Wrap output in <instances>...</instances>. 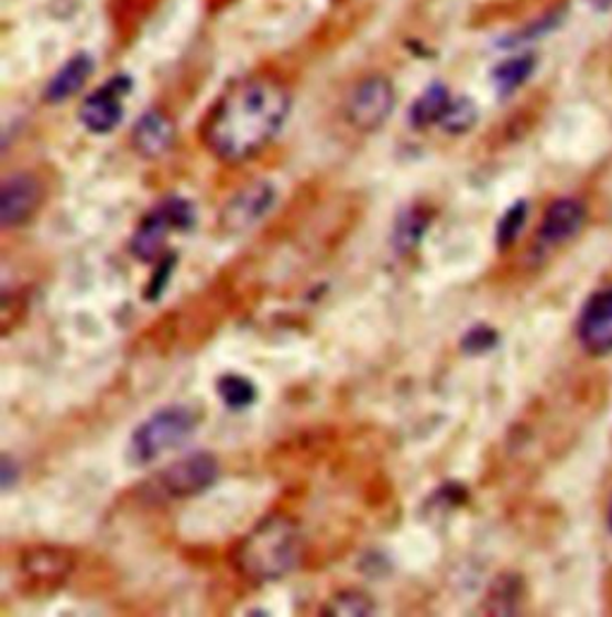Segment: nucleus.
I'll return each mask as SVG.
<instances>
[{
    "label": "nucleus",
    "instance_id": "obj_21",
    "mask_svg": "<svg viewBox=\"0 0 612 617\" xmlns=\"http://www.w3.org/2000/svg\"><path fill=\"white\" fill-rule=\"evenodd\" d=\"M69 570L65 555L58 551H46L41 548L34 555L26 558V574H41L44 580H55Z\"/></svg>",
    "mask_w": 612,
    "mask_h": 617
},
{
    "label": "nucleus",
    "instance_id": "obj_10",
    "mask_svg": "<svg viewBox=\"0 0 612 617\" xmlns=\"http://www.w3.org/2000/svg\"><path fill=\"white\" fill-rule=\"evenodd\" d=\"M41 203V185L36 177L18 173L8 177L0 187V223L3 228L22 225L30 221Z\"/></svg>",
    "mask_w": 612,
    "mask_h": 617
},
{
    "label": "nucleus",
    "instance_id": "obj_16",
    "mask_svg": "<svg viewBox=\"0 0 612 617\" xmlns=\"http://www.w3.org/2000/svg\"><path fill=\"white\" fill-rule=\"evenodd\" d=\"M536 67L534 56H517L500 63L493 70V85L500 96H510L512 91H517L524 81L532 77Z\"/></svg>",
    "mask_w": 612,
    "mask_h": 617
},
{
    "label": "nucleus",
    "instance_id": "obj_14",
    "mask_svg": "<svg viewBox=\"0 0 612 617\" xmlns=\"http://www.w3.org/2000/svg\"><path fill=\"white\" fill-rule=\"evenodd\" d=\"M450 101L452 99H450V93H448V87L430 85L412 106V111H409L412 125L416 130L428 128V125H438L442 113H445V108H448Z\"/></svg>",
    "mask_w": 612,
    "mask_h": 617
},
{
    "label": "nucleus",
    "instance_id": "obj_17",
    "mask_svg": "<svg viewBox=\"0 0 612 617\" xmlns=\"http://www.w3.org/2000/svg\"><path fill=\"white\" fill-rule=\"evenodd\" d=\"M216 390L218 397L226 407L230 409H247L256 403L259 390L256 386L249 378L238 376V374H228V376H220L216 383Z\"/></svg>",
    "mask_w": 612,
    "mask_h": 617
},
{
    "label": "nucleus",
    "instance_id": "obj_25",
    "mask_svg": "<svg viewBox=\"0 0 612 617\" xmlns=\"http://www.w3.org/2000/svg\"><path fill=\"white\" fill-rule=\"evenodd\" d=\"M18 478H20V470L12 467V460L6 455L3 458V472H0V486H3V491H10Z\"/></svg>",
    "mask_w": 612,
    "mask_h": 617
},
{
    "label": "nucleus",
    "instance_id": "obj_20",
    "mask_svg": "<svg viewBox=\"0 0 612 617\" xmlns=\"http://www.w3.org/2000/svg\"><path fill=\"white\" fill-rule=\"evenodd\" d=\"M520 580L517 577H503L498 580L489 594V610L491 615H517V603H520V594H517Z\"/></svg>",
    "mask_w": 612,
    "mask_h": 617
},
{
    "label": "nucleus",
    "instance_id": "obj_1",
    "mask_svg": "<svg viewBox=\"0 0 612 617\" xmlns=\"http://www.w3.org/2000/svg\"><path fill=\"white\" fill-rule=\"evenodd\" d=\"M289 106V91L281 81L269 77L234 81L204 122V144L226 163L252 158L283 130Z\"/></svg>",
    "mask_w": 612,
    "mask_h": 617
},
{
    "label": "nucleus",
    "instance_id": "obj_6",
    "mask_svg": "<svg viewBox=\"0 0 612 617\" xmlns=\"http://www.w3.org/2000/svg\"><path fill=\"white\" fill-rule=\"evenodd\" d=\"M218 478V462L208 452H192L187 458L168 464L156 476V488L165 498H192L211 488Z\"/></svg>",
    "mask_w": 612,
    "mask_h": 617
},
{
    "label": "nucleus",
    "instance_id": "obj_11",
    "mask_svg": "<svg viewBox=\"0 0 612 617\" xmlns=\"http://www.w3.org/2000/svg\"><path fill=\"white\" fill-rule=\"evenodd\" d=\"M583 218H587V211H583V206L579 201L558 199L548 206L544 221H540L538 228V238L540 242H546L550 246L562 244L567 240H572L581 230Z\"/></svg>",
    "mask_w": 612,
    "mask_h": 617
},
{
    "label": "nucleus",
    "instance_id": "obj_8",
    "mask_svg": "<svg viewBox=\"0 0 612 617\" xmlns=\"http://www.w3.org/2000/svg\"><path fill=\"white\" fill-rule=\"evenodd\" d=\"M275 203V187L271 183H252L240 189L220 211V228L228 232H244L254 228Z\"/></svg>",
    "mask_w": 612,
    "mask_h": 617
},
{
    "label": "nucleus",
    "instance_id": "obj_2",
    "mask_svg": "<svg viewBox=\"0 0 612 617\" xmlns=\"http://www.w3.org/2000/svg\"><path fill=\"white\" fill-rule=\"evenodd\" d=\"M302 558V531L289 517L273 515L242 539L234 562L252 582H277L297 568Z\"/></svg>",
    "mask_w": 612,
    "mask_h": 617
},
{
    "label": "nucleus",
    "instance_id": "obj_15",
    "mask_svg": "<svg viewBox=\"0 0 612 617\" xmlns=\"http://www.w3.org/2000/svg\"><path fill=\"white\" fill-rule=\"evenodd\" d=\"M430 223V216L424 209H407L397 216V223L393 230V244L400 254L414 252L416 244L422 242L424 232Z\"/></svg>",
    "mask_w": 612,
    "mask_h": 617
},
{
    "label": "nucleus",
    "instance_id": "obj_22",
    "mask_svg": "<svg viewBox=\"0 0 612 617\" xmlns=\"http://www.w3.org/2000/svg\"><path fill=\"white\" fill-rule=\"evenodd\" d=\"M498 340H500V335L493 331L491 326L477 323V326H471L469 331L465 333V338H462V352L474 354V356L477 354H485V352L495 350Z\"/></svg>",
    "mask_w": 612,
    "mask_h": 617
},
{
    "label": "nucleus",
    "instance_id": "obj_7",
    "mask_svg": "<svg viewBox=\"0 0 612 617\" xmlns=\"http://www.w3.org/2000/svg\"><path fill=\"white\" fill-rule=\"evenodd\" d=\"M132 81L130 77H113L108 79L101 89L89 93L79 106V122L94 134L113 132L124 113V96L130 93Z\"/></svg>",
    "mask_w": 612,
    "mask_h": 617
},
{
    "label": "nucleus",
    "instance_id": "obj_19",
    "mask_svg": "<svg viewBox=\"0 0 612 617\" xmlns=\"http://www.w3.org/2000/svg\"><path fill=\"white\" fill-rule=\"evenodd\" d=\"M526 211H528L526 201H517L510 206L503 218H500L498 230H495V244L500 246V250H510V246L517 242L520 232L526 223Z\"/></svg>",
    "mask_w": 612,
    "mask_h": 617
},
{
    "label": "nucleus",
    "instance_id": "obj_13",
    "mask_svg": "<svg viewBox=\"0 0 612 617\" xmlns=\"http://www.w3.org/2000/svg\"><path fill=\"white\" fill-rule=\"evenodd\" d=\"M94 73V63L87 53H77V56L69 58L58 73L53 75L46 87V101L48 103H63L67 99H73L81 87L87 85V79Z\"/></svg>",
    "mask_w": 612,
    "mask_h": 617
},
{
    "label": "nucleus",
    "instance_id": "obj_3",
    "mask_svg": "<svg viewBox=\"0 0 612 617\" xmlns=\"http://www.w3.org/2000/svg\"><path fill=\"white\" fill-rule=\"evenodd\" d=\"M199 417L197 411L185 405L163 407L156 415L142 421L132 433L130 441V460L136 467H144L153 460L163 458L165 452L177 450L187 443V438L197 431Z\"/></svg>",
    "mask_w": 612,
    "mask_h": 617
},
{
    "label": "nucleus",
    "instance_id": "obj_18",
    "mask_svg": "<svg viewBox=\"0 0 612 617\" xmlns=\"http://www.w3.org/2000/svg\"><path fill=\"white\" fill-rule=\"evenodd\" d=\"M477 120H479V111H477L474 101L462 96V99H452L448 103L438 125L448 134H465L477 125Z\"/></svg>",
    "mask_w": 612,
    "mask_h": 617
},
{
    "label": "nucleus",
    "instance_id": "obj_12",
    "mask_svg": "<svg viewBox=\"0 0 612 617\" xmlns=\"http://www.w3.org/2000/svg\"><path fill=\"white\" fill-rule=\"evenodd\" d=\"M175 140L173 120L161 111H146L136 120L132 130V144L139 154L146 158H156L171 148Z\"/></svg>",
    "mask_w": 612,
    "mask_h": 617
},
{
    "label": "nucleus",
    "instance_id": "obj_24",
    "mask_svg": "<svg viewBox=\"0 0 612 617\" xmlns=\"http://www.w3.org/2000/svg\"><path fill=\"white\" fill-rule=\"evenodd\" d=\"M371 610H373V603L367 596L350 592L332 601L328 615H371Z\"/></svg>",
    "mask_w": 612,
    "mask_h": 617
},
{
    "label": "nucleus",
    "instance_id": "obj_27",
    "mask_svg": "<svg viewBox=\"0 0 612 617\" xmlns=\"http://www.w3.org/2000/svg\"><path fill=\"white\" fill-rule=\"evenodd\" d=\"M608 525H610V529H612V503H610V510H608Z\"/></svg>",
    "mask_w": 612,
    "mask_h": 617
},
{
    "label": "nucleus",
    "instance_id": "obj_5",
    "mask_svg": "<svg viewBox=\"0 0 612 617\" xmlns=\"http://www.w3.org/2000/svg\"><path fill=\"white\" fill-rule=\"evenodd\" d=\"M395 111V89L391 79L381 75H373L361 79L359 85L347 96L345 115L350 125L359 132H375L381 130L387 118Z\"/></svg>",
    "mask_w": 612,
    "mask_h": 617
},
{
    "label": "nucleus",
    "instance_id": "obj_4",
    "mask_svg": "<svg viewBox=\"0 0 612 617\" xmlns=\"http://www.w3.org/2000/svg\"><path fill=\"white\" fill-rule=\"evenodd\" d=\"M197 223L194 203L183 197H171L151 209L132 235V254L139 262H153L163 250L171 232H187Z\"/></svg>",
    "mask_w": 612,
    "mask_h": 617
},
{
    "label": "nucleus",
    "instance_id": "obj_26",
    "mask_svg": "<svg viewBox=\"0 0 612 617\" xmlns=\"http://www.w3.org/2000/svg\"><path fill=\"white\" fill-rule=\"evenodd\" d=\"M591 5L595 10H610L612 8V0H591Z\"/></svg>",
    "mask_w": 612,
    "mask_h": 617
},
{
    "label": "nucleus",
    "instance_id": "obj_23",
    "mask_svg": "<svg viewBox=\"0 0 612 617\" xmlns=\"http://www.w3.org/2000/svg\"><path fill=\"white\" fill-rule=\"evenodd\" d=\"M175 254H165L161 262H159V266L153 268V276H151V280H149V287H146V299L149 301H153V299H159L163 293H165V287H168V280H171V276H173V271H175Z\"/></svg>",
    "mask_w": 612,
    "mask_h": 617
},
{
    "label": "nucleus",
    "instance_id": "obj_9",
    "mask_svg": "<svg viewBox=\"0 0 612 617\" xmlns=\"http://www.w3.org/2000/svg\"><path fill=\"white\" fill-rule=\"evenodd\" d=\"M579 342L589 354L612 352V290L595 293L579 317Z\"/></svg>",
    "mask_w": 612,
    "mask_h": 617
}]
</instances>
